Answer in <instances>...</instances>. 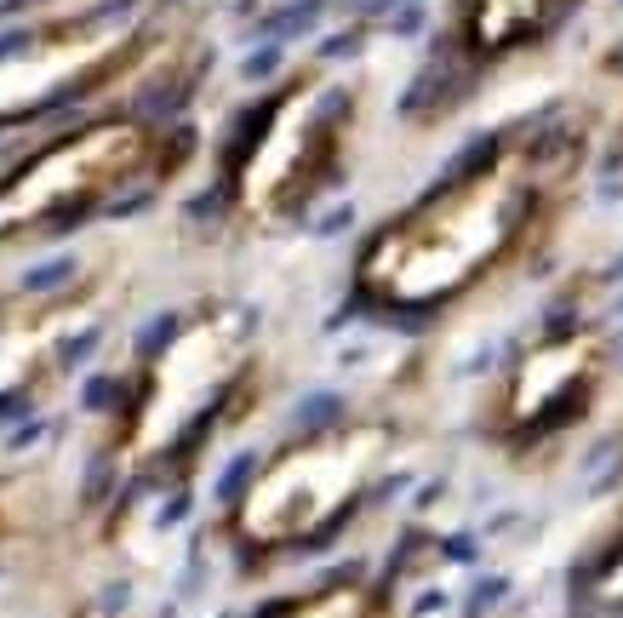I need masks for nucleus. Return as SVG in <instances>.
Here are the masks:
<instances>
[{
    "instance_id": "obj_11",
    "label": "nucleus",
    "mask_w": 623,
    "mask_h": 618,
    "mask_svg": "<svg viewBox=\"0 0 623 618\" xmlns=\"http://www.w3.org/2000/svg\"><path fill=\"white\" fill-rule=\"evenodd\" d=\"M595 602L600 607H623V539H612V550L595 567Z\"/></svg>"
},
{
    "instance_id": "obj_5",
    "label": "nucleus",
    "mask_w": 623,
    "mask_h": 618,
    "mask_svg": "<svg viewBox=\"0 0 623 618\" xmlns=\"http://www.w3.org/2000/svg\"><path fill=\"white\" fill-rule=\"evenodd\" d=\"M612 338L595 321H566L526 344L492 383L481 413L486 441L514 464L549 458L566 435H577L612 383Z\"/></svg>"
},
{
    "instance_id": "obj_10",
    "label": "nucleus",
    "mask_w": 623,
    "mask_h": 618,
    "mask_svg": "<svg viewBox=\"0 0 623 618\" xmlns=\"http://www.w3.org/2000/svg\"><path fill=\"white\" fill-rule=\"evenodd\" d=\"M264 618H389V595H383L372 579H332L309 595H292V602L269 607Z\"/></svg>"
},
{
    "instance_id": "obj_2",
    "label": "nucleus",
    "mask_w": 623,
    "mask_h": 618,
    "mask_svg": "<svg viewBox=\"0 0 623 618\" xmlns=\"http://www.w3.org/2000/svg\"><path fill=\"white\" fill-rule=\"evenodd\" d=\"M360 132V80L337 63H309L252 120L229 161V212L252 229H281L327 195Z\"/></svg>"
},
{
    "instance_id": "obj_4",
    "label": "nucleus",
    "mask_w": 623,
    "mask_h": 618,
    "mask_svg": "<svg viewBox=\"0 0 623 618\" xmlns=\"http://www.w3.org/2000/svg\"><path fill=\"white\" fill-rule=\"evenodd\" d=\"M252 367V338L241 309H201L178 321L143 361L126 407V453L143 464H183L229 413Z\"/></svg>"
},
{
    "instance_id": "obj_7",
    "label": "nucleus",
    "mask_w": 623,
    "mask_h": 618,
    "mask_svg": "<svg viewBox=\"0 0 623 618\" xmlns=\"http://www.w3.org/2000/svg\"><path fill=\"white\" fill-rule=\"evenodd\" d=\"M138 52V35L115 12H86L0 47V120H29L63 98H80Z\"/></svg>"
},
{
    "instance_id": "obj_8",
    "label": "nucleus",
    "mask_w": 623,
    "mask_h": 618,
    "mask_svg": "<svg viewBox=\"0 0 623 618\" xmlns=\"http://www.w3.org/2000/svg\"><path fill=\"white\" fill-rule=\"evenodd\" d=\"M584 0H452V52L475 75L544 52Z\"/></svg>"
},
{
    "instance_id": "obj_6",
    "label": "nucleus",
    "mask_w": 623,
    "mask_h": 618,
    "mask_svg": "<svg viewBox=\"0 0 623 618\" xmlns=\"http://www.w3.org/2000/svg\"><path fill=\"white\" fill-rule=\"evenodd\" d=\"M161 161L155 126L138 115H98L52 138L0 183V241H29L126 195Z\"/></svg>"
},
{
    "instance_id": "obj_1",
    "label": "nucleus",
    "mask_w": 623,
    "mask_h": 618,
    "mask_svg": "<svg viewBox=\"0 0 623 618\" xmlns=\"http://www.w3.org/2000/svg\"><path fill=\"white\" fill-rule=\"evenodd\" d=\"M584 173L589 126H509L372 229L355 264L360 298L395 315H435L514 281L561 236L584 195Z\"/></svg>"
},
{
    "instance_id": "obj_3",
    "label": "nucleus",
    "mask_w": 623,
    "mask_h": 618,
    "mask_svg": "<svg viewBox=\"0 0 623 618\" xmlns=\"http://www.w3.org/2000/svg\"><path fill=\"white\" fill-rule=\"evenodd\" d=\"M395 464V424L383 418H337L304 441L281 446L252 476L229 516V532L246 561H269L281 550L320 544L355 516L367 493Z\"/></svg>"
},
{
    "instance_id": "obj_9",
    "label": "nucleus",
    "mask_w": 623,
    "mask_h": 618,
    "mask_svg": "<svg viewBox=\"0 0 623 618\" xmlns=\"http://www.w3.org/2000/svg\"><path fill=\"white\" fill-rule=\"evenodd\" d=\"M69 338V298H35V304L0 309V413L35 383L40 367H52Z\"/></svg>"
}]
</instances>
